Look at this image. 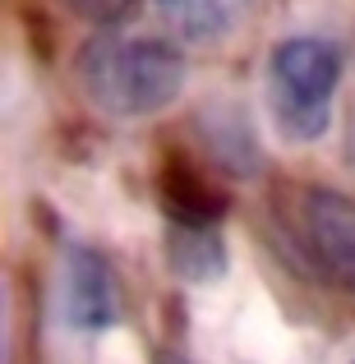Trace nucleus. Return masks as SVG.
Instances as JSON below:
<instances>
[{
	"label": "nucleus",
	"instance_id": "nucleus-1",
	"mask_svg": "<svg viewBox=\"0 0 355 364\" xmlns=\"http://www.w3.org/2000/svg\"><path fill=\"white\" fill-rule=\"evenodd\" d=\"M189 60L176 42L102 28L79 51V88L102 116L148 120L185 92Z\"/></svg>",
	"mask_w": 355,
	"mask_h": 364
},
{
	"label": "nucleus",
	"instance_id": "nucleus-4",
	"mask_svg": "<svg viewBox=\"0 0 355 364\" xmlns=\"http://www.w3.org/2000/svg\"><path fill=\"white\" fill-rule=\"evenodd\" d=\"M65 314L79 332H102L116 328L120 318V286L111 263L88 245L70 249V263H65Z\"/></svg>",
	"mask_w": 355,
	"mask_h": 364
},
{
	"label": "nucleus",
	"instance_id": "nucleus-5",
	"mask_svg": "<svg viewBox=\"0 0 355 364\" xmlns=\"http://www.w3.org/2000/svg\"><path fill=\"white\" fill-rule=\"evenodd\" d=\"M157 14L166 18L176 42L217 46L245 23L249 0H157Z\"/></svg>",
	"mask_w": 355,
	"mask_h": 364
},
{
	"label": "nucleus",
	"instance_id": "nucleus-7",
	"mask_svg": "<svg viewBox=\"0 0 355 364\" xmlns=\"http://www.w3.org/2000/svg\"><path fill=\"white\" fill-rule=\"evenodd\" d=\"M65 5L74 9L79 18H88V23H97V28H116L124 14H129L139 0H65Z\"/></svg>",
	"mask_w": 355,
	"mask_h": 364
},
{
	"label": "nucleus",
	"instance_id": "nucleus-2",
	"mask_svg": "<svg viewBox=\"0 0 355 364\" xmlns=\"http://www.w3.org/2000/svg\"><path fill=\"white\" fill-rule=\"evenodd\" d=\"M341 74H346V55L328 37L295 33L272 46V55H267V111H272L282 139L314 143L328 134Z\"/></svg>",
	"mask_w": 355,
	"mask_h": 364
},
{
	"label": "nucleus",
	"instance_id": "nucleus-6",
	"mask_svg": "<svg viewBox=\"0 0 355 364\" xmlns=\"http://www.w3.org/2000/svg\"><path fill=\"white\" fill-rule=\"evenodd\" d=\"M171 263L189 282H213L226 267V249L217 235V222L203 217H171Z\"/></svg>",
	"mask_w": 355,
	"mask_h": 364
},
{
	"label": "nucleus",
	"instance_id": "nucleus-8",
	"mask_svg": "<svg viewBox=\"0 0 355 364\" xmlns=\"http://www.w3.org/2000/svg\"><path fill=\"white\" fill-rule=\"evenodd\" d=\"M152 364H189V360H185V355H176V350H161V355L152 360Z\"/></svg>",
	"mask_w": 355,
	"mask_h": 364
},
{
	"label": "nucleus",
	"instance_id": "nucleus-3",
	"mask_svg": "<svg viewBox=\"0 0 355 364\" xmlns=\"http://www.w3.org/2000/svg\"><path fill=\"white\" fill-rule=\"evenodd\" d=\"M304 240L314 263H323V272L355 295V198H346L341 189H309Z\"/></svg>",
	"mask_w": 355,
	"mask_h": 364
}]
</instances>
